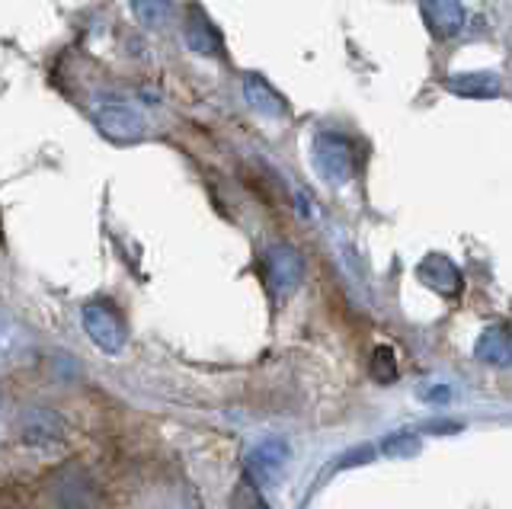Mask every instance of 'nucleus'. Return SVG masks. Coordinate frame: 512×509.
<instances>
[{"label":"nucleus","mask_w":512,"mask_h":509,"mask_svg":"<svg viewBox=\"0 0 512 509\" xmlns=\"http://www.w3.org/2000/svg\"><path fill=\"white\" fill-rule=\"evenodd\" d=\"M416 276H420L429 289H436L442 295H455L461 289V273L458 266L448 260V257H439V253H432V257H426L420 263V269H416Z\"/></svg>","instance_id":"9b49d317"},{"label":"nucleus","mask_w":512,"mask_h":509,"mask_svg":"<svg viewBox=\"0 0 512 509\" xmlns=\"http://www.w3.org/2000/svg\"><path fill=\"white\" fill-rule=\"evenodd\" d=\"M368 372H372V378L381 381V385H391L394 375H397V359L391 353V346H375L372 362H368Z\"/></svg>","instance_id":"dca6fc26"},{"label":"nucleus","mask_w":512,"mask_h":509,"mask_svg":"<svg viewBox=\"0 0 512 509\" xmlns=\"http://www.w3.org/2000/svg\"><path fill=\"white\" fill-rule=\"evenodd\" d=\"M423 23L429 26V33L436 39H452L464 29L468 13L458 4V0H423Z\"/></svg>","instance_id":"6e6552de"},{"label":"nucleus","mask_w":512,"mask_h":509,"mask_svg":"<svg viewBox=\"0 0 512 509\" xmlns=\"http://www.w3.org/2000/svg\"><path fill=\"white\" fill-rule=\"evenodd\" d=\"M263 273H266V282H269L272 292H276V295H292L301 285V279H304V260H301V253L295 247L276 244V247L266 250Z\"/></svg>","instance_id":"f03ea898"},{"label":"nucleus","mask_w":512,"mask_h":509,"mask_svg":"<svg viewBox=\"0 0 512 509\" xmlns=\"http://www.w3.org/2000/svg\"><path fill=\"white\" fill-rule=\"evenodd\" d=\"M244 97H247V103L256 109V113H263V116L282 119L288 113V103L279 97L276 90H272V84L266 81L263 74H247L244 77Z\"/></svg>","instance_id":"f8f14e48"},{"label":"nucleus","mask_w":512,"mask_h":509,"mask_svg":"<svg viewBox=\"0 0 512 509\" xmlns=\"http://www.w3.org/2000/svg\"><path fill=\"white\" fill-rule=\"evenodd\" d=\"M68 436V426H64L61 413L48 410V407H36L29 410L20 420V439L32 449H48V445H58Z\"/></svg>","instance_id":"39448f33"},{"label":"nucleus","mask_w":512,"mask_h":509,"mask_svg":"<svg viewBox=\"0 0 512 509\" xmlns=\"http://www.w3.org/2000/svg\"><path fill=\"white\" fill-rule=\"evenodd\" d=\"M84 330L87 337L103 349V353H119L125 346V324L122 317L103 301H93L84 308Z\"/></svg>","instance_id":"7ed1b4c3"},{"label":"nucleus","mask_w":512,"mask_h":509,"mask_svg":"<svg viewBox=\"0 0 512 509\" xmlns=\"http://www.w3.org/2000/svg\"><path fill=\"white\" fill-rule=\"evenodd\" d=\"M96 125L109 141H119V145H128V141H141L144 138V119L138 109L125 106V103H109L96 113Z\"/></svg>","instance_id":"423d86ee"},{"label":"nucleus","mask_w":512,"mask_h":509,"mask_svg":"<svg viewBox=\"0 0 512 509\" xmlns=\"http://www.w3.org/2000/svg\"><path fill=\"white\" fill-rule=\"evenodd\" d=\"M474 353L480 362L496 365V369H506V365H512V333L506 327H487L484 333H480Z\"/></svg>","instance_id":"ddd939ff"},{"label":"nucleus","mask_w":512,"mask_h":509,"mask_svg":"<svg viewBox=\"0 0 512 509\" xmlns=\"http://www.w3.org/2000/svg\"><path fill=\"white\" fill-rule=\"evenodd\" d=\"M448 397H452V391H448V388H436V391H426V394H423V401H429V404H442V401H448Z\"/></svg>","instance_id":"6ab92c4d"},{"label":"nucleus","mask_w":512,"mask_h":509,"mask_svg":"<svg viewBox=\"0 0 512 509\" xmlns=\"http://www.w3.org/2000/svg\"><path fill=\"white\" fill-rule=\"evenodd\" d=\"M311 164L327 183L340 186L352 177V170H356V157H352V148L346 138L333 135V132H320L311 145Z\"/></svg>","instance_id":"f257e3e1"},{"label":"nucleus","mask_w":512,"mask_h":509,"mask_svg":"<svg viewBox=\"0 0 512 509\" xmlns=\"http://www.w3.org/2000/svg\"><path fill=\"white\" fill-rule=\"evenodd\" d=\"M132 10H135V17H138L141 26L157 29V26H164L170 20L173 4H170V0H132Z\"/></svg>","instance_id":"4468645a"},{"label":"nucleus","mask_w":512,"mask_h":509,"mask_svg":"<svg viewBox=\"0 0 512 509\" xmlns=\"http://www.w3.org/2000/svg\"><path fill=\"white\" fill-rule=\"evenodd\" d=\"M368 458H372V449H356L352 455H343L340 461H336V465H340V468H352V461H368Z\"/></svg>","instance_id":"a211bd4d"},{"label":"nucleus","mask_w":512,"mask_h":509,"mask_svg":"<svg viewBox=\"0 0 512 509\" xmlns=\"http://www.w3.org/2000/svg\"><path fill=\"white\" fill-rule=\"evenodd\" d=\"M381 452L388 458H413V455H420V439L410 433H394L381 442Z\"/></svg>","instance_id":"f3484780"},{"label":"nucleus","mask_w":512,"mask_h":509,"mask_svg":"<svg viewBox=\"0 0 512 509\" xmlns=\"http://www.w3.org/2000/svg\"><path fill=\"white\" fill-rule=\"evenodd\" d=\"M445 90H452L455 97H464V100H493V97H500L503 81H500V74H493V71H461L448 77Z\"/></svg>","instance_id":"1a4fd4ad"},{"label":"nucleus","mask_w":512,"mask_h":509,"mask_svg":"<svg viewBox=\"0 0 512 509\" xmlns=\"http://www.w3.org/2000/svg\"><path fill=\"white\" fill-rule=\"evenodd\" d=\"M96 497V484L84 468H64L52 481V503L58 509H87Z\"/></svg>","instance_id":"20e7f679"},{"label":"nucleus","mask_w":512,"mask_h":509,"mask_svg":"<svg viewBox=\"0 0 512 509\" xmlns=\"http://www.w3.org/2000/svg\"><path fill=\"white\" fill-rule=\"evenodd\" d=\"M231 509H269L266 500H263V493L260 487H256V481L250 474H244L237 481L234 493H231Z\"/></svg>","instance_id":"2eb2a0df"},{"label":"nucleus","mask_w":512,"mask_h":509,"mask_svg":"<svg viewBox=\"0 0 512 509\" xmlns=\"http://www.w3.org/2000/svg\"><path fill=\"white\" fill-rule=\"evenodd\" d=\"M285 465H288V445L282 439H266L247 455V474L256 481V487L276 484Z\"/></svg>","instance_id":"0eeeda50"},{"label":"nucleus","mask_w":512,"mask_h":509,"mask_svg":"<svg viewBox=\"0 0 512 509\" xmlns=\"http://www.w3.org/2000/svg\"><path fill=\"white\" fill-rule=\"evenodd\" d=\"M183 39L196 55H221V33L199 7L189 10L186 26H183Z\"/></svg>","instance_id":"9d476101"}]
</instances>
